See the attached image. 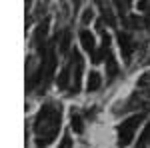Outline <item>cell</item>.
I'll return each mask as SVG.
<instances>
[{
    "mask_svg": "<svg viewBox=\"0 0 150 148\" xmlns=\"http://www.w3.org/2000/svg\"><path fill=\"white\" fill-rule=\"evenodd\" d=\"M60 120H62V108L58 102H46L38 110L34 118V136L36 146L46 148L50 146L58 136L60 130Z\"/></svg>",
    "mask_w": 150,
    "mask_h": 148,
    "instance_id": "obj_1",
    "label": "cell"
},
{
    "mask_svg": "<svg viewBox=\"0 0 150 148\" xmlns=\"http://www.w3.org/2000/svg\"><path fill=\"white\" fill-rule=\"evenodd\" d=\"M92 18H94L92 8H86V10H84V14H82V22H84V24H88L90 20H92Z\"/></svg>",
    "mask_w": 150,
    "mask_h": 148,
    "instance_id": "obj_14",
    "label": "cell"
},
{
    "mask_svg": "<svg viewBox=\"0 0 150 148\" xmlns=\"http://www.w3.org/2000/svg\"><path fill=\"white\" fill-rule=\"evenodd\" d=\"M68 48H70V32L66 30L62 36V42H60V52H68Z\"/></svg>",
    "mask_w": 150,
    "mask_h": 148,
    "instance_id": "obj_13",
    "label": "cell"
},
{
    "mask_svg": "<svg viewBox=\"0 0 150 148\" xmlns=\"http://www.w3.org/2000/svg\"><path fill=\"white\" fill-rule=\"evenodd\" d=\"M58 148H72V140H70V134H64L62 140H60V146Z\"/></svg>",
    "mask_w": 150,
    "mask_h": 148,
    "instance_id": "obj_15",
    "label": "cell"
},
{
    "mask_svg": "<svg viewBox=\"0 0 150 148\" xmlns=\"http://www.w3.org/2000/svg\"><path fill=\"white\" fill-rule=\"evenodd\" d=\"M86 88H88V92H94V90H98V88H100V74H98V72H90Z\"/></svg>",
    "mask_w": 150,
    "mask_h": 148,
    "instance_id": "obj_8",
    "label": "cell"
},
{
    "mask_svg": "<svg viewBox=\"0 0 150 148\" xmlns=\"http://www.w3.org/2000/svg\"><path fill=\"white\" fill-rule=\"evenodd\" d=\"M148 146H150V122L146 124L144 132H142V136L138 138V144H136V148H148Z\"/></svg>",
    "mask_w": 150,
    "mask_h": 148,
    "instance_id": "obj_9",
    "label": "cell"
},
{
    "mask_svg": "<svg viewBox=\"0 0 150 148\" xmlns=\"http://www.w3.org/2000/svg\"><path fill=\"white\" fill-rule=\"evenodd\" d=\"M144 116H146L144 112L132 114L130 118H126L122 124L118 126V148H126V146H130V142L134 140V134H136L138 126L142 124Z\"/></svg>",
    "mask_w": 150,
    "mask_h": 148,
    "instance_id": "obj_2",
    "label": "cell"
},
{
    "mask_svg": "<svg viewBox=\"0 0 150 148\" xmlns=\"http://www.w3.org/2000/svg\"><path fill=\"white\" fill-rule=\"evenodd\" d=\"M72 130H74L76 134H82V132H84V124H82L80 114H72Z\"/></svg>",
    "mask_w": 150,
    "mask_h": 148,
    "instance_id": "obj_10",
    "label": "cell"
},
{
    "mask_svg": "<svg viewBox=\"0 0 150 148\" xmlns=\"http://www.w3.org/2000/svg\"><path fill=\"white\" fill-rule=\"evenodd\" d=\"M46 30H48V22L40 24L38 28H36V36H34V42L40 46V40H44V36H46Z\"/></svg>",
    "mask_w": 150,
    "mask_h": 148,
    "instance_id": "obj_11",
    "label": "cell"
},
{
    "mask_svg": "<svg viewBox=\"0 0 150 148\" xmlns=\"http://www.w3.org/2000/svg\"><path fill=\"white\" fill-rule=\"evenodd\" d=\"M138 88H142V90H148V92H150V72H144V74L140 76V80H138Z\"/></svg>",
    "mask_w": 150,
    "mask_h": 148,
    "instance_id": "obj_12",
    "label": "cell"
},
{
    "mask_svg": "<svg viewBox=\"0 0 150 148\" xmlns=\"http://www.w3.org/2000/svg\"><path fill=\"white\" fill-rule=\"evenodd\" d=\"M118 44H120V52H122V58L128 60L132 56V50H134V42L128 32H118Z\"/></svg>",
    "mask_w": 150,
    "mask_h": 148,
    "instance_id": "obj_5",
    "label": "cell"
},
{
    "mask_svg": "<svg viewBox=\"0 0 150 148\" xmlns=\"http://www.w3.org/2000/svg\"><path fill=\"white\" fill-rule=\"evenodd\" d=\"M150 4V0H138V10H146Z\"/></svg>",
    "mask_w": 150,
    "mask_h": 148,
    "instance_id": "obj_16",
    "label": "cell"
},
{
    "mask_svg": "<svg viewBox=\"0 0 150 148\" xmlns=\"http://www.w3.org/2000/svg\"><path fill=\"white\" fill-rule=\"evenodd\" d=\"M68 80H70V64H66L64 68H62V72L58 74V88H66L68 86Z\"/></svg>",
    "mask_w": 150,
    "mask_h": 148,
    "instance_id": "obj_7",
    "label": "cell"
},
{
    "mask_svg": "<svg viewBox=\"0 0 150 148\" xmlns=\"http://www.w3.org/2000/svg\"><path fill=\"white\" fill-rule=\"evenodd\" d=\"M104 60H106V76H108V78H114L116 72H118V64H116L114 54H112V50H110V48L106 50V56H104Z\"/></svg>",
    "mask_w": 150,
    "mask_h": 148,
    "instance_id": "obj_6",
    "label": "cell"
},
{
    "mask_svg": "<svg viewBox=\"0 0 150 148\" xmlns=\"http://www.w3.org/2000/svg\"><path fill=\"white\" fill-rule=\"evenodd\" d=\"M80 44L82 48L92 56V62L98 64L100 62V56H98V48H96V42H94V36L88 32V30H80Z\"/></svg>",
    "mask_w": 150,
    "mask_h": 148,
    "instance_id": "obj_4",
    "label": "cell"
},
{
    "mask_svg": "<svg viewBox=\"0 0 150 148\" xmlns=\"http://www.w3.org/2000/svg\"><path fill=\"white\" fill-rule=\"evenodd\" d=\"M82 70H84V60H82L80 52L74 50L72 52V90H80V80H82Z\"/></svg>",
    "mask_w": 150,
    "mask_h": 148,
    "instance_id": "obj_3",
    "label": "cell"
}]
</instances>
